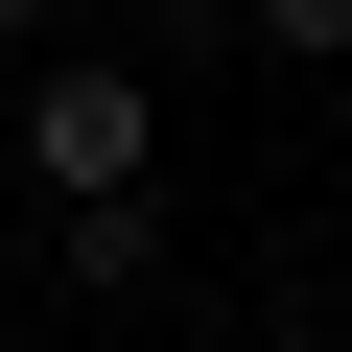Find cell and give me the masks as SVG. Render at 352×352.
<instances>
[{
	"mask_svg": "<svg viewBox=\"0 0 352 352\" xmlns=\"http://www.w3.org/2000/svg\"><path fill=\"white\" fill-rule=\"evenodd\" d=\"M47 282L71 305H164V188H71L47 212Z\"/></svg>",
	"mask_w": 352,
	"mask_h": 352,
	"instance_id": "2",
	"label": "cell"
},
{
	"mask_svg": "<svg viewBox=\"0 0 352 352\" xmlns=\"http://www.w3.org/2000/svg\"><path fill=\"white\" fill-rule=\"evenodd\" d=\"M118 352H141V329H118Z\"/></svg>",
	"mask_w": 352,
	"mask_h": 352,
	"instance_id": "7",
	"label": "cell"
},
{
	"mask_svg": "<svg viewBox=\"0 0 352 352\" xmlns=\"http://www.w3.org/2000/svg\"><path fill=\"white\" fill-rule=\"evenodd\" d=\"M24 24H71V0H0V47H24Z\"/></svg>",
	"mask_w": 352,
	"mask_h": 352,
	"instance_id": "5",
	"label": "cell"
},
{
	"mask_svg": "<svg viewBox=\"0 0 352 352\" xmlns=\"http://www.w3.org/2000/svg\"><path fill=\"white\" fill-rule=\"evenodd\" d=\"M118 24H141L118 71H188V47H235V0H118Z\"/></svg>",
	"mask_w": 352,
	"mask_h": 352,
	"instance_id": "4",
	"label": "cell"
},
{
	"mask_svg": "<svg viewBox=\"0 0 352 352\" xmlns=\"http://www.w3.org/2000/svg\"><path fill=\"white\" fill-rule=\"evenodd\" d=\"M0 188H164V94L118 71V47H71V71H24V94H0Z\"/></svg>",
	"mask_w": 352,
	"mask_h": 352,
	"instance_id": "1",
	"label": "cell"
},
{
	"mask_svg": "<svg viewBox=\"0 0 352 352\" xmlns=\"http://www.w3.org/2000/svg\"><path fill=\"white\" fill-rule=\"evenodd\" d=\"M0 352H24V329H0Z\"/></svg>",
	"mask_w": 352,
	"mask_h": 352,
	"instance_id": "6",
	"label": "cell"
},
{
	"mask_svg": "<svg viewBox=\"0 0 352 352\" xmlns=\"http://www.w3.org/2000/svg\"><path fill=\"white\" fill-rule=\"evenodd\" d=\"M235 47H282V71H352V0H235Z\"/></svg>",
	"mask_w": 352,
	"mask_h": 352,
	"instance_id": "3",
	"label": "cell"
}]
</instances>
